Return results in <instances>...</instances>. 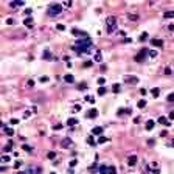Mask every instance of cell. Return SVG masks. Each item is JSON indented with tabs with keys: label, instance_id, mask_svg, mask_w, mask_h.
<instances>
[{
	"label": "cell",
	"instance_id": "27",
	"mask_svg": "<svg viewBox=\"0 0 174 174\" xmlns=\"http://www.w3.org/2000/svg\"><path fill=\"white\" fill-rule=\"evenodd\" d=\"M22 149H24V151H27V152H31V151H33V148L30 146V145H24V146H22Z\"/></svg>",
	"mask_w": 174,
	"mask_h": 174
},
{
	"label": "cell",
	"instance_id": "35",
	"mask_svg": "<svg viewBox=\"0 0 174 174\" xmlns=\"http://www.w3.org/2000/svg\"><path fill=\"white\" fill-rule=\"evenodd\" d=\"M86 101H89V103H95V100H93V96H90V95H87L86 98H84Z\"/></svg>",
	"mask_w": 174,
	"mask_h": 174
},
{
	"label": "cell",
	"instance_id": "25",
	"mask_svg": "<svg viewBox=\"0 0 174 174\" xmlns=\"http://www.w3.org/2000/svg\"><path fill=\"white\" fill-rule=\"evenodd\" d=\"M25 3L24 2H20V0H19V2H11V6H24Z\"/></svg>",
	"mask_w": 174,
	"mask_h": 174
},
{
	"label": "cell",
	"instance_id": "5",
	"mask_svg": "<svg viewBox=\"0 0 174 174\" xmlns=\"http://www.w3.org/2000/svg\"><path fill=\"white\" fill-rule=\"evenodd\" d=\"M137 162H138V157H137V156H129V157H127V165H129V166H135Z\"/></svg>",
	"mask_w": 174,
	"mask_h": 174
},
{
	"label": "cell",
	"instance_id": "44",
	"mask_svg": "<svg viewBox=\"0 0 174 174\" xmlns=\"http://www.w3.org/2000/svg\"><path fill=\"white\" fill-rule=\"evenodd\" d=\"M30 115H31V112H30V110H25V112H24V118H28Z\"/></svg>",
	"mask_w": 174,
	"mask_h": 174
},
{
	"label": "cell",
	"instance_id": "28",
	"mask_svg": "<svg viewBox=\"0 0 174 174\" xmlns=\"http://www.w3.org/2000/svg\"><path fill=\"white\" fill-rule=\"evenodd\" d=\"M9 160H11V159H9V156H6V154H5V156H2V162L3 163H8Z\"/></svg>",
	"mask_w": 174,
	"mask_h": 174
},
{
	"label": "cell",
	"instance_id": "22",
	"mask_svg": "<svg viewBox=\"0 0 174 174\" xmlns=\"http://www.w3.org/2000/svg\"><path fill=\"white\" fill-rule=\"evenodd\" d=\"M87 89V84L86 83H79L78 84V90H86Z\"/></svg>",
	"mask_w": 174,
	"mask_h": 174
},
{
	"label": "cell",
	"instance_id": "8",
	"mask_svg": "<svg viewBox=\"0 0 174 174\" xmlns=\"http://www.w3.org/2000/svg\"><path fill=\"white\" fill-rule=\"evenodd\" d=\"M151 44H152L154 47H160V48L163 47V41L162 39H151Z\"/></svg>",
	"mask_w": 174,
	"mask_h": 174
},
{
	"label": "cell",
	"instance_id": "31",
	"mask_svg": "<svg viewBox=\"0 0 174 174\" xmlns=\"http://www.w3.org/2000/svg\"><path fill=\"white\" fill-rule=\"evenodd\" d=\"M106 93V87H98V95H104Z\"/></svg>",
	"mask_w": 174,
	"mask_h": 174
},
{
	"label": "cell",
	"instance_id": "23",
	"mask_svg": "<svg viewBox=\"0 0 174 174\" xmlns=\"http://www.w3.org/2000/svg\"><path fill=\"white\" fill-rule=\"evenodd\" d=\"M68 165H70V168H73V166L78 165V160H76V159H72L70 162H68Z\"/></svg>",
	"mask_w": 174,
	"mask_h": 174
},
{
	"label": "cell",
	"instance_id": "50",
	"mask_svg": "<svg viewBox=\"0 0 174 174\" xmlns=\"http://www.w3.org/2000/svg\"><path fill=\"white\" fill-rule=\"evenodd\" d=\"M169 120H174V110H173V112H169Z\"/></svg>",
	"mask_w": 174,
	"mask_h": 174
},
{
	"label": "cell",
	"instance_id": "39",
	"mask_svg": "<svg viewBox=\"0 0 174 174\" xmlns=\"http://www.w3.org/2000/svg\"><path fill=\"white\" fill-rule=\"evenodd\" d=\"M95 61H96V62H100V61H101V53H100V51L95 54Z\"/></svg>",
	"mask_w": 174,
	"mask_h": 174
},
{
	"label": "cell",
	"instance_id": "34",
	"mask_svg": "<svg viewBox=\"0 0 174 174\" xmlns=\"http://www.w3.org/2000/svg\"><path fill=\"white\" fill-rule=\"evenodd\" d=\"M47 157H48V159H54V157H56V152H53V151H50V152L47 154Z\"/></svg>",
	"mask_w": 174,
	"mask_h": 174
},
{
	"label": "cell",
	"instance_id": "51",
	"mask_svg": "<svg viewBox=\"0 0 174 174\" xmlns=\"http://www.w3.org/2000/svg\"><path fill=\"white\" fill-rule=\"evenodd\" d=\"M165 73L166 75H171V68H165Z\"/></svg>",
	"mask_w": 174,
	"mask_h": 174
},
{
	"label": "cell",
	"instance_id": "47",
	"mask_svg": "<svg viewBox=\"0 0 174 174\" xmlns=\"http://www.w3.org/2000/svg\"><path fill=\"white\" fill-rule=\"evenodd\" d=\"M17 123H19L17 118H11V124H17Z\"/></svg>",
	"mask_w": 174,
	"mask_h": 174
},
{
	"label": "cell",
	"instance_id": "12",
	"mask_svg": "<svg viewBox=\"0 0 174 174\" xmlns=\"http://www.w3.org/2000/svg\"><path fill=\"white\" fill-rule=\"evenodd\" d=\"M72 33H73L75 36H83V37H89V36H87V34H86L84 31H79V30H75V28L72 30Z\"/></svg>",
	"mask_w": 174,
	"mask_h": 174
},
{
	"label": "cell",
	"instance_id": "26",
	"mask_svg": "<svg viewBox=\"0 0 174 174\" xmlns=\"http://www.w3.org/2000/svg\"><path fill=\"white\" fill-rule=\"evenodd\" d=\"M44 59H51V53H50L48 50L44 51Z\"/></svg>",
	"mask_w": 174,
	"mask_h": 174
},
{
	"label": "cell",
	"instance_id": "13",
	"mask_svg": "<svg viewBox=\"0 0 174 174\" xmlns=\"http://www.w3.org/2000/svg\"><path fill=\"white\" fill-rule=\"evenodd\" d=\"M154 126H156V123H154V121H152V120H149V121H148V123L145 124V127H146V131H152V129H154Z\"/></svg>",
	"mask_w": 174,
	"mask_h": 174
},
{
	"label": "cell",
	"instance_id": "45",
	"mask_svg": "<svg viewBox=\"0 0 174 174\" xmlns=\"http://www.w3.org/2000/svg\"><path fill=\"white\" fill-rule=\"evenodd\" d=\"M6 24H8V25H14V19H8V20H6Z\"/></svg>",
	"mask_w": 174,
	"mask_h": 174
},
{
	"label": "cell",
	"instance_id": "14",
	"mask_svg": "<svg viewBox=\"0 0 174 174\" xmlns=\"http://www.w3.org/2000/svg\"><path fill=\"white\" fill-rule=\"evenodd\" d=\"M92 132H93L95 135H100V134H103V127L101 126H95L93 129H92Z\"/></svg>",
	"mask_w": 174,
	"mask_h": 174
},
{
	"label": "cell",
	"instance_id": "18",
	"mask_svg": "<svg viewBox=\"0 0 174 174\" xmlns=\"http://www.w3.org/2000/svg\"><path fill=\"white\" fill-rule=\"evenodd\" d=\"M163 17L165 19H174V11H166L165 14H163Z\"/></svg>",
	"mask_w": 174,
	"mask_h": 174
},
{
	"label": "cell",
	"instance_id": "30",
	"mask_svg": "<svg viewBox=\"0 0 174 174\" xmlns=\"http://www.w3.org/2000/svg\"><path fill=\"white\" fill-rule=\"evenodd\" d=\"M120 89H121L120 84H114V86H112V90L114 92H120Z\"/></svg>",
	"mask_w": 174,
	"mask_h": 174
},
{
	"label": "cell",
	"instance_id": "16",
	"mask_svg": "<svg viewBox=\"0 0 174 174\" xmlns=\"http://www.w3.org/2000/svg\"><path fill=\"white\" fill-rule=\"evenodd\" d=\"M100 174H109V166L101 165V166H100Z\"/></svg>",
	"mask_w": 174,
	"mask_h": 174
},
{
	"label": "cell",
	"instance_id": "2",
	"mask_svg": "<svg viewBox=\"0 0 174 174\" xmlns=\"http://www.w3.org/2000/svg\"><path fill=\"white\" fill-rule=\"evenodd\" d=\"M115 30H117V19L114 17V16H109V17H107V33L112 34Z\"/></svg>",
	"mask_w": 174,
	"mask_h": 174
},
{
	"label": "cell",
	"instance_id": "48",
	"mask_svg": "<svg viewBox=\"0 0 174 174\" xmlns=\"http://www.w3.org/2000/svg\"><path fill=\"white\" fill-rule=\"evenodd\" d=\"M27 84H28V87H33V86H34V81H33V79H30Z\"/></svg>",
	"mask_w": 174,
	"mask_h": 174
},
{
	"label": "cell",
	"instance_id": "17",
	"mask_svg": "<svg viewBox=\"0 0 174 174\" xmlns=\"http://www.w3.org/2000/svg\"><path fill=\"white\" fill-rule=\"evenodd\" d=\"M109 137H98V140H96V143L98 145H101V143H106V142H109Z\"/></svg>",
	"mask_w": 174,
	"mask_h": 174
},
{
	"label": "cell",
	"instance_id": "42",
	"mask_svg": "<svg viewBox=\"0 0 174 174\" xmlns=\"http://www.w3.org/2000/svg\"><path fill=\"white\" fill-rule=\"evenodd\" d=\"M92 64H93L92 61H86L84 62V67H92Z\"/></svg>",
	"mask_w": 174,
	"mask_h": 174
},
{
	"label": "cell",
	"instance_id": "49",
	"mask_svg": "<svg viewBox=\"0 0 174 174\" xmlns=\"http://www.w3.org/2000/svg\"><path fill=\"white\" fill-rule=\"evenodd\" d=\"M41 81H42V83H47L48 78H47V76H42V78H41Z\"/></svg>",
	"mask_w": 174,
	"mask_h": 174
},
{
	"label": "cell",
	"instance_id": "11",
	"mask_svg": "<svg viewBox=\"0 0 174 174\" xmlns=\"http://www.w3.org/2000/svg\"><path fill=\"white\" fill-rule=\"evenodd\" d=\"M2 127H3V132H5L6 135H14V129H11V127H6L5 124H3Z\"/></svg>",
	"mask_w": 174,
	"mask_h": 174
},
{
	"label": "cell",
	"instance_id": "6",
	"mask_svg": "<svg viewBox=\"0 0 174 174\" xmlns=\"http://www.w3.org/2000/svg\"><path fill=\"white\" fill-rule=\"evenodd\" d=\"M157 121H159L160 124H163V126H171V123H169V120H168L166 117H162V115H160V117H159V120H157Z\"/></svg>",
	"mask_w": 174,
	"mask_h": 174
},
{
	"label": "cell",
	"instance_id": "4",
	"mask_svg": "<svg viewBox=\"0 0 174 174\" xmlns=\"http://www.w3.org/2000/svg\"><path fill=\"white\" fill-rule=\"evenodd\" d=\"M146 54H149V50H148V48H142V51L135 56V61L137 62H143V59L146 58Z\"/></svg>",
	"mask_w": 174,
	"mask_h": 174
},
{
	"label": "cell",
	"instance_id": "20",
	"mask_svg": "<svg viewBox=\"0 0 174 174\" xmlns=\"http://www.w3.org/2000/svg\"><path fill=\"white\" fill-rule=\"evenodd\" d=\"M87 143H89V145H90V146H95V145H96V140H95L93 138V137H87Z\"/></svg>",
	"mask_w": 174,
	"mask_h": 174
},
{
	"label": "cell",
	"instance_id": "19",
	"mask_svg": "<svg viewBox=\"0 0 174 174\" xmlns=\"http://www.w3.org/2000/svg\"><path fill=\"white\" fill-rule=\"evenodd\" d=\"M67 124H68V126H75V124H78V120H76V118H68Z\"/></svg>",
	"mask_w": 174,
	"mask_h": 174
},
{
	"label": "cell",
	"instance_id": "43",
	"mask_svg": "<svg viewBox=\"0 0 174 174\" xmlns=\"http://www.w3.org/2000/svg\"><path fill=\"white\" fill-rule=\"evenodd\" d=\"M25 16H27V17H30V16H31V9H30V8L25 9Z\"/></svg>",
	"mask_w": 174,
	"mask_h": 174
},
{
	"label": "cell",
	"instance_id": "32",
	"mask_svg": "<svg viewBox=\"0 0 174 174\" xmlns=\"http://www.w3.org/2000/svg\"><path fill=\"white\" fill-rule=\"evenodd\" d=\"M56 30H58V31H64V30H65V25L59 24V25H56Z\"/></svg>",
	"mask_w": 174,
	"mask_h": 174
},
{
	"label": "cell",
	"instance_id": "21",
	"mask_svg": "<svg viewBox=\"0 0 174 174\" xmlns=\"http://www.w3.org/2000/svg\"><path fill=\"white\" fill-rule=\"evenodd\" d=\"M151 93H152V96H156V98H157V96L160 95V89H159V87H154L152 90H151Z\"/></svg>",
	"mask_w": 174,
	"mask_h": 174
},
{
	"label": "cell",
	"instance_id": "36",
	"mask_svg": "<svg viewBox=\"0 0 174 174\" xmlns=\"http://www.w3.org/2000/svg\"><path fill=\"white\" fill-rule=\"evenodd\" d=\"M166 100H168L169 103H174V93H169V95H168V98H166Z\"/></svg>",
	"mask_w": 174,
	"mask_h": 174
},
{
	"label": "cell",
	"instance_id": "7",
	"mask_svg": "<svg viewBox=\"0 0 174 174\" xmlns=\"http://www.w3.org/2000/svg\"><path fill=\"white\" fill-rule=\"evenodd\" d=\"M86 117H87V118H96V117H98V110H96V109H90V110H87Z\"/></svg>",
	"mask_w": 174,
	"mask_h": 174
},
{
	"label": "cell",
	"instance_id": "3",
	"mask_svg": "<svg viewBox=\"0 0 174 174\" xmlns=\"http://www.w3.org/2000/svg\"><path fill=\"white\" fill-rule=\"evenodd\" d=\"M76 45H79V47H92V39L90 37H81L76 42Z\"/></svg>",
	"mask_w": 174,
	"mask_h": 174
},
{
	"label": "cell",
	"instance_id": "53",
	"mask_svg": "<svg viewBox=\"0 0 174 174\" xmlns=\"http://www.w3.org/2000/svg\"><path fill=\"white\" fill-rule=\"evenodd\" d=\"M50 174H56V173H50Z\"/></svg>",
	"mask_w": 174,
	"mask_h": 174
},
{
	"label": "cell",
	"instance_id": "40",
	"mask_svg": "<svg viewBox=\"0 0 174 174\" xmlns=\"http://www.w3.org/2000/svg\"><path fill=\"white\" fill-rule=\"evenodd\" d=\"M149 56H151V58H156V56H157V51H156V50H151V51H149Z\"/></svg>",
	"mask_w": 174,
	"mask_h": 174
},
{
	"label": "cell",
	"instance_id": "29",
	"mask_svg": "<svg viewBox=\"0 0 174 174\" xmlns=\"http://www.w3.org/2000/svg\"><path fill=\"white\" fill-rule=\"evenodd\" d=\"M22 165H24V162H22V160H17V162H16V163H14V168H16V169H17V168H20V166H22Z\"/></svg>",
	"mask_w": 174,
	"mask_h": 174
},
{
	"label": "cell",
	"instance_id": "1",
	"mask_svg": "<svg viewBox=\"0 0 174 174\" xmlns=\"http://www.w3.org/2000/svg\"><path fill=\"white\" fill-rule=\"evenodd\" d=\"M62 12V5L59 3H53V5L48 6V16H58Z\"/></svg>",
	"mask_w": 174,
	"mask_h": 174
},
{
	"label": "cell",
	"instance_id": "52",
	"mask_svg": "<svg viewBox=\"0 0 174 174\" xmlns=\"http://www.w3.org/2000/svg\"><path fill=\"white\" fill-rule=\"evenodd\" d=\"M30 173V169H25V171H22V173H19V174H28Z\"/></svg>",
	"mask_w": 174,
	"mask_h": 174
},
{
	"label": "cell",
	"instance_id": "37",
	"mask_svg": "<svg viewBox=\"0 0 174 174\" xmlns=\"http://www.w3.org/2000/svg\"><path fill=\"white\" fill-rule=\"evenodd\" d=\"M129 19L131 20H137V19H138V14H129Z\"/></svg>",
	"mask_w": 174,
	"mask_h": 174
},
{
	"label": "cell",
	"instance_id": "46",
	"mask_svg": "<svg viewBox=\"0 0 174 174\" xmlns=\"http://www.w3.org/2000/svg\"><path fill=\"white\" fill-rule=\"evenodd\" d=\"M106 83V79H104V78H98V84H104Z\"/></svg>",
	"mask_w": 174,
	"mask_h": 174
},
{
	"label": "cell",
	"instance_id": "41",
	"mask_svg": "<svg viewBox=\"0 0 174 174\" xmlns=\"http://www.w3.org/2000/svg\"><path fill=\"white\" fill-rule=\"evenodd\" d=\"M53 129H54V131H59V129H62V124H61V123H59V124H54V126H53Z\"/></svg>",
	"mask_w": 174,
	"mask_h": 174
},
{
	"label": "cell",
	"instance_id": "10",
	"mask_svg": "<svg viewBox=\"0 0 174 174\" xmlns=\"http://www.w3.org/2000/svg\"><path fill=\"white\" fill-rule=\"evenodd\" d=\"M33 24H34V20H33L31 17H27V19H24V25H25V27L31 28V27H33Z\"/></svg>",
	"mask_w": 174,
	"mask_h": 174
},
{
	"label": "cell",
	"instance_id": "24",
	"mask_svg": "<svg viewBox=\"0 0 174 174\" xmlns=\"http://www.w3.org/2000/svg\"><path fill=\"white\" fill-rule=\"evenodd\" d=\"M137 106H138L140 109H143V107L146 106V100H140V101H138V104H137Z\"/></svg>",
	"mask_w": 174,
	"mask_h": 174
},
{
	"label": "cell",
	"instance_id": "9",
	"mask_svg": "<svg viewBox=\"0 0 174 174\" xmlns=\"http://www.w3.org/2000/svg\"><path fill=\"white\" fill-rule=\"evenodd\" d=\"M72 145H73V142H72V138H68V137L62 140V148H70Z\"/></svg>",
	"mask_w": 174,
	"mask_h": 174
},
{
	"label": "cell",
	"instance_id": "15",
	"mask_svg": "<svg viewBox=\"0 0 174 174\" xmlns=\"http://www.w3.org/2000/svg\"><path fill=\"white\" fill-rule=\"evenodd\" d=\"M64 81H65V83H68V84H72L75 81V76H73V75H65V76H64Z\"/></svg>",
	"mask_w": 174,
	"mask_h": 174
},
{
	"label": "cell",
	"instance_id": "33",
	"mask_svg": "<svg viewBox=\"0 0 174 174\" xmlns=\"http://www.w3.org/2000/svg\"><path fill=\"white\" fill-rule=\"evenodd\" d=\"M109 174H117V168L115 166H109Z\"/></svg>",
	"mask_w": 174,
	"mask_h": 174
},
{
	"label": "cell",
	"instance_id": "38",
	"mask_svg": "<svg viewBox=\"0 0 174 174\" xmlns=\"http://www.w3.org/2000/svg\"><path fill=\"white\" fill-rule=\"evenodd\" d=\"M148 39V33H142V36H140V41H146Z\"/></svg>",
	"mask_w": 174,
	"mask_h": 174
}]
</instances>
